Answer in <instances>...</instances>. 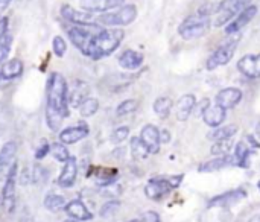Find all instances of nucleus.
<instances>
[{
    "label": "nucleus",
    "instance_id": "42",
    "mask_svg": "<svg viewBox=\"0 0 260 222\" xmlns=\"http://www.w3.org/2000/svg\"><path fill=\"white\" fill-rule=\"evenodd\" d=\"M8 30V17H2L0 18V38L6 34Z\"/></svg>",
    "mask_w": 260,
    "mask_h": 222
},
{
    "label": "nucleus",
    "instance_id": "47",
    "mask_svg": "<svg viewBox=\"0 0 260 222\" xmlns=\"http://www.w3.org/2000/svg\"><path fill=\"white\" fill-rule=\"evenodd\" d=\"M128 222H140V219H134V221H128Z\"/></svg>",
    "mask_w": 260,
    "mask_h": 222
},
{
    "label": "nucleus",
    "instance_id": "28",
    "mask_svg": "<svg viewBox=\"0 0 260 222\" xmlns=\"http://www.w3.org/2000/svg\"><path fill=\"white\" fill-rule=\"evenodd\" d=\"M43 203H44V207L47 210H50V212H59V210L66 209V200H64V197L56 195L53 192L47 194L44 197V201Z\"/></svg>",
    "mask_w": 260,
    "mask_h": 222
},
{
    "label": "nucleus",
    "instance_id": "15",
    "mask_svg": "<svg viewBox=\"0 0 260 222\" xmlns=\"http://www.w3.org/2000/svg\"><path fill=\"white\" fill-rule=\"evenodd\" d=\"M227 110L222 108L221 105L215 104V105H207L203 111V120L206 122V125L212 126V128H218L224 123L225 117H227Z\"/></svg>",
    "mask_w": 260,
    "mask_h": 222
},
{
    "label": "nucleus",
    "instance_id": "38",
    "mask_svg": "<svg viewBox=\"0 0 260 222\" xmlns=\"http://www.w3.org/2000/svg\"><path fill=\"white\" fill-rule=\"evenodd\" d=\"M53 52H55V55L56 56H64V53H66V50H67V44H66V41L61 38V37H55L53 38Z\"/></svg>",
    "mask_w": 260,
    "mask_h": 222
},
{
    "label": "nucleus",
    "instance_id": "21",
    "mask_svg": "<svg viewBox=\"0 0 260 222\" xmlns=\"http://www.w3.org/2000/svg\"><path fill=\"white\" fill-rule=\"evenodd\" d=\"M64 210L67 212V215H69L70 218L78 219V221H90V219L93 218L91 212H90V210L87 209V206H85L82 201H79V200H75V201L66 204V209H64Z\"/></svg>",
    "mask_w": 260,
    "mask_h": 222
},
{
    "label": "nucleus",
    "instance_id": "25",
    "mask_svg": "<svg viewBox=\"0 0 260 222\" xmlns=\"http://www.w3.org/2000/svg\"><path fill=\"white\" fill-rule=\"evenodd\" d=\"M238 133V126L236 125H224V126H218L215 131H212L207 137L213 142H219V140H229L232 139L235 134Z\"/></svg>",
    "mask_w": 260,
    "mask_h": 222
},
{
    "label": "nucleus",
    "instance_id": "2",
    "mask_svg": "<svg viewBox=\"0 0 260 222\" xmlns=\"http://www.w3.org/2000/svg\"><path fill=\"white\" fill-rule=\"evenodd\" d=\"M125 37V30L114 27V29H101L91 40L88 56L93 59H101L111 55L122 43Z\"/></svg>",
    "mask_w": 260,
    "mask_h": 222
},
{
    "label": "nucleus",
    "instance_id": "27",
    "mask_svg": "<svg viewBox=\"0 0 260 222\" xmlns=\"http://www.w3.org/2000/svg\"><path fill=\"white\" fill-rule=\"evenodd\" d=\"M245 197V192L244 191H236V192H229V194H224V195H219L216 198H213L210 201V206H218V207H224V206H229L235 201H239L241 198Z\"/></svg>",
    "mask_w": 260,
    "mask_h": 222
},
{
    "label": "nucleus",
    "instance_id": "34",
    "mask_svg": "<svg viewBox=\"0 0 260 222\" xmlns=\"http://www.w3.org/2000/svg\"><path fill=\"white\" fill-rule=\"evenodd\" d=\"M230 140H232V139L216 142V143L213 145V148H212V154H213V155H227L229 151L232 149V142H230Z\"/></svg>",
    "mask_w": 260,
    "mask_h": 222
},
{
    "label": "nucleus",
    "instance_id": "31",
    "mask_svg": "<svg viewBox=\"0 0 260 222\" xmlns=\"http://www.w3.org/2000/svg\"><path fill=\"white\" fill-rule=\"evenodd\" d=\"M137 108H139V101H136V99H126V101H123V102L117 107L116 114H117V116H126V114L134 113Z\"/></svg>",
    "mask_w": 260,
    "mask_h": 222
},
{
    "label": "nucleus",
    "instance_id": "3",
    "mask_svg": "<svg viewBox=\"0 0 260 222\" xmlns=\"http://www.w3.org/2000/svg\"><path fill=\"white\" fill-rule=\"evenodd\" d=\"M212 27V20H210V15L209 14H204L201 11H198L197 14H192L189 15L178 27V32L180 35L187 40V41H192V40H198V38H203Z\"/></svg>",
    "mask_w": 260,
    "mask_h": 222
},
{
    "label": "nucleus",
    "instance_id": "24",
    "mask_svg": "<svg viewBox=\"0 0 260 222\" xmlns=\"http://www.w3.org/2000/svg\"><path fill=\"white\" fill-rule=\"evenodd\" d=\"M23 62L18 59V58H14L11 61H6L2 69H0V76L3 79H14V78H18L21 76L23 73Z\"/></svg>",
    "mask_w": 260,
    "mask_h": 222
},
{
    "label": "nucleus",
    "instance_id": "32",
    "mask_svg": "<svg viewBox=\"0 0 260 222\" xmlns=\"http://www.w3.org/2000/svg\"><path fill=\"white\" fill-rule=\"evenodd\" d=\"M50 152H52L53 158H55L56 162H61V163H66V162L70 158V154H69L67 148H66L64 145H61V143H55V145H52Z\"/></svg>",
    "mask_w": 260,
    "mask_h": 222
},
{
    "label": "nucleus",
    "instance_id": "36",
    "mask_svg": "<svg viewBox=\"0 0 260 222\" xmlns=\"http://www.w3.org/2000/svg\"><path fill=\"white\" fill-rule=\"evenodd\" d=\"M119 209H120V203H119V201H108L107 204L102 206V209H101V216H102V218H108V216L114 215Z\"/></svg>",
    "mask_w": 260,
    "mask_h": 222
},
{
    "label": "nucleus",
    "instance_id": "16",
    "mask_svg": "<svg viewBox=\"0 0 260 222\" xmlns=\"http://www.w3.org/2000/svg\"><path fill=\"white\" fill-rule=\"evenodd\" d=\"M61 15L73 23V24H78V26H84V24H93V15L90 12H82V11H78L75 8H72L70 5H64L61 8Z\"/></svg>",
    "mask_w": 260,
    "mask_h": 222
},
{
    "label": "nucleus",
    "instance_id": "46",
    "mask_svg": "<svg viewBox=\"0 0 260 222\" xmlns=\"http://www.w3.org/2000/svg\"><path fill=\"white\" fill-rule=\"evenodd\" d=\"M64 222H84V221H78V219H73V218H72V219H67V221H64Z\"/></svg>",
    "mask_w": 260,
    "mask_h": 222
},
{
    "label": "nucleus",
    "instance_id": "26",
    "mask_svg": "<svg viewBox=\"0 0 260 222\" xmlns=\"http://www.w3.org/2000/svg\"><path fill=\"white\" fill-rule=\"evenodd\" d=\"M172 107H174V101L168 96H160L154 102V111L160 119H166L171 114Z\"/></svg>",
    "mask_w": 260,
    "mask_h": 222
},
{
    "label": "nucleus",
    "instance_id": "35",
    "mask_svg": "<svg viewBox=\"0 0 260 222\" xmlns=\"http://www.w3.org/2000/svg\"><path fill=\"white\" fill-rule=\"evenodd\" d=\"M248 154H250V148L244 143V142H239L236 145V149H235V158H236V163L241 162L244 163L247 158H248Z\"/></svg>",
    "mask_w": 260,
    "mask_h": 222
},
{
    "label": "nucleus",
    "instance_id": "37",
    "mask_svg": "<svg viewBox=\"0 0 260 222\" xmlns=\"http://www.w3.org/2000/svg\"><path fill=\"white\" fill-rule=\"evenodd\" d=\"M129 136V128L128 126H120L117 130H114V133L111 134V142L113 143H122L126 140V137Z\"/></svg>",
    "mask_w": 260,
    "mask_h": 222
},
{
    "label": "nucleus",
    "instance_id": "43",
    "mask_svg": "<svg viewBox=\"0 0 260 222\" xmlns=\"http://www.w3.org/2000/svg\"><path fill=\"white\" fill-rule=\"evenodd\" d=\"M160 140H161V143H168V142L171 140V134H169L168 130L160 131Z\"/></svg>",
    "mask_w": 260,
    "mask_h": 222
},
{
    "label": "nucleus",
    "instance_id": "39",
    "mask_svg": "<svg viewBox=\"0 0 260 222\" xmlns=\"http://www.w3.org/2000/svg\"><path fill=\"white\" fill-rule=\"evenodd\" d=\"M139 219H140V222H160V216L155 212H146Z\"/></svg>",
    "mask_w": 260,
    "mask_h": 222
},
{
    "label": "nucleus",
    "instance_id": "18",
    "mask_svg": "<svg viewBox=\"0 0 260 222\" xmlns=\"http://www.w3.org/2000/svg\"><path fill=\"white\" fill-rule=\"evenodd\" d=\"M123 3L125 0H81V6L88 12H107Z\"/></svg>",
    "mask_w": 260,
    "mask_h": 222
},
{
    "label": "nucleus",
    "instance_id": "23",
    "mask_svg": "<svg viewBox=\"0 0 260 222\" xmlns=\"http://www.w3.org/2000/svg\"><path fill=\"white\" fill-rule=\"evenodd\" d=\"M236 163V158L235 157H230L229 154L227 155H219L218 158H212L206 163H203L200 166V172H215V171H221L222 168H227L230 165H235Z\"/></svg>",
    "mask_w": 260,
    "mask_h": 222
},
{
    "label": "nucleus",
    "instance_id": "41",
    "mask_svg": "<svg viewBox=\"0 0 260 222\" xmlns=\"http://www.w3.org/2000/svg\"><path fill=\"white\" fill-rule=\"evenodd\" d=\"M9 55V43H0V64L8 58Z\"/></svg>",
    "mask_w": 260,
    "mask_h": 222
},
{
    "label": "nucleus",
    "instance_id": "6",
    "mask_svg": "<svg viewBox=\"0 0 260 222\" xmlns=\"http://www.w3.org/2000/svg\"><path fill=\"white\" fill-rule=\"evenodd\" d=\"M137 18V6L125 5L116 12H108L99 17V21L107 26H128Z\"/></svg>",
    "mask_w": 260,
    "mask_h": 222
},
{
    "label": "nucleus",
    "instance_id": "1",
    "mask_svg": "<svg viewBox=\"0 0 260 222\" xmlns=\"http://www.w3.org/2000/svg\"><path fill=\"white\" fill-rule=\"evenodd\" d=\"M47 105H46V122L52 131H58L62 119L69 114L67 110V84L62 75L52 73L47 79Z\"/></svg>",
    "mask_w": 260,
    "mask_h": 222
},
{
    "label": "nucleus",
    "instance_id": "12",
    "mask_svg": "<svg viewBox=\"0 0 260 222\" xmlns=\"http://www.w3.org/2000/svg\"><path fill=\"white\" fill-rule=\"evenodd\" d=\"M241 101H242V91H241V88H238V87H227V88H222V90L216 94V99H215V102H216L218 105H221L222 108H225V110L235 108Z\"/></svg>",
    "mask_w": 260,
    "mask_h": 222
},
{
    "label": "nucleus",
    "instance_id": "5",
    "mask_svg": "<svg viewBox=\"0 0 260 222\" xmlns=\"http://www.w3.org/2000/svg\"><path fill=\"white\" fill-rule=\"evenodd\" d=\"M239 40L238 38H232L225 43H222L207 59V69L209 70H215L218 67H222L225 64H229L232 61V58L235 56V52L238 49Z\"/></svg>",
    "mask_w": 260,
    "mask_h": 222
},
{
    "label": "nucleus",
    "instance_id": "30",
    "mask_svg": "<svg viewBox=\"0 0 260 222\" xmlns=\"http://www.w3.org/2000/svg\"><path fill=\"white\" fill-rule=\"evenodd\" d=\"M99 110V101L94 98H87L81 105H79V111L82 117H90L93 116L96 111Z\"/></svg>",
    "mask_w": 260,
    "mask_h": 222
},
{
    "label": "nucleus",
    "instance_id": "45",
    "mask_svg": "<svg viewBox=\"0 0 260 222\" xmlns=\"http://www.w3.org/2000/svg\"><path fill=\"white\" fill-rule=\"evenodd\" d=\"M256 134H257V137L260 139V123L257 125V128H256Z\"/></svg>",
    "mask_w": 260,
    "mask_h": 222
},
{
    "label": "nucleus",
    "instance_id": "10",
    "mask_svg": "<svg viewBox=\"0 0 260 222\" xmlns=\"http://www.w3.org/2000/svg\"><path fill=\"white\" fill-rule=\"evenodd\" d=\"M238 70L251 79L260 78V53H250L238 61Z\"/></svg>",
    "mask_w": 260,
    "mask_h": 222
},
{
    "label": "nucleus",
    "instance_id": "20",
    "mask_svg": "<svg viewBox=\"0 0 260 222\" xmlns=\"http://www.w3.org/2000/svg\"><path fill=\"white\" fill-rule=\"evenodd\" d=\"M143 59H145V56L142 52L128 49L119 56V64L125 70H137L143 64Z\"/></svg>",
    "mask_w": 260,
    "mask_h": 222
},
{
    "label": "nucleus",
    "instance_id": "13",
    "mask_svg": "<svg viewBox=\"0 0 260 222\" xmlns=\"http://www.w3.org/2000/svg\"><path fill=\"white\" fill-rule=\"evenodd\" d=\"M172 189H174V184H172L171 180H166V178H154V180H149V183L146 184L145 194L151 200H158L163 195L169 194Z\"/></svg>",
    "mask_w": 260,
    "mask_h": 222
},
{
    "label": "nucleus",
    "instance_id": "7",
    "mask_svg": "<svg viewBox=\"0 0 260 222\" xmlns=\"http://www.w3.org/2000/svg\"><path fill=\"white\" fill-rule=\"evenodd\" d=\"M93 24H84V26H76V27H72L69 30V37L72 40V43L84 53L88 56V49H90V44H91V40L96 34H91L90 32V27ZM99 32V30H98Z\"/></svg>",
    "mask_w": 260,
    "mask_h": 222
},
{
    "label": "nucleus",
    "instance_id": "40",
    "mask_svg": "<svg viewBox=\"0 0 260 222\" xmlns=\"http://www.w3.org/2000/svg\"><path fill=\"white\" fill-rule=\"evenodd\" d=\"M49 151H50V146H49L47 143L41 145V146L35 151V158H37V160H43V158L49 154Z\"/></svg>",
    "mask_w": 260,
    "mask_h": 222
},
{
    "label": "nucleus",
    "instance_id": "22",
    "mask_svg": "<svg viewBox=\"0 0 260 222\" xmlns=\"http://www.w3.org/2000/svg\"><path fill=\"white\" fill-rule=\"evenodd\" d=\"M17 152V143L15 142H6L0 149V178L5 171H9L11 163H14V157Z\"/></svg>",
    "mask_w": 260,
    "mask_h": 222
},
{
    "label": "nucleus",
    "instance_id": "44",
    "mask_svg": "<svg viewBox=\"0 0 260 222\" xmlns=\"http://www.w3.org/2000/svg\"><path fill=\"white\" fill-rule=\"evenodd\" d=\"M250 222H260V215H257V216H254V218H253V219H251V221Z\"/></svg>",
    "mask_w": 260,
    "mask_h": 222
},
{
    "label": "nucleus",
    "instance_id": "17",
    "mask_svg": "<svg viewBox=\"0 0 260 222\" xmlns=\"http://www.w3.org/2000/svg\"><path fill=\"white\" fill-rule=\"evenodd\" d=\"M76 175H78V165H76V160L73 157H70L66 162V165L62 168V172L58 177V186L64 187V189L72 187L75 184Z\"/></svg>",
    "mask_w": 260,
    "mask_h": 222
},
{
    "label": "nucleus",
    "instance_id": "4",
    "mask_svg": "<svg viewBox=\"0 0 260 222\" xmlns=\"http://www.w3.org/2000/svg\"><path fill=\"white\" fill-rule=\"evenodd\" d=\"M253 0H222L218 8H216V20H215V26H222L227 24L232 18H235L242 9H245L247 6H250Z\"/></svg>",
    "mask_w": 260,
    "mask_h": 222
},
{
    "label": "nucleus",
    "instance_id": "9",
    "mask_svg": "<svg viewBox=\"0 0 260 222\" xmlns=\"http://www.w3.org/2000/svg\"><path fill=\"white\" fill-rule=\"evenodd\" d=\"M257 11H259V8L256 6V5H250V6H247L245 9H242L238 15H236V18L225 27V34H229V35H232V34H238L239 30H242L245 26H248V23H251V20L257 15Z\"/></svg>",
    "mask_w": 260,
    "mask_h": 222
},
{
    "label": "nucleus",
    "instance_id": "29",
    "mask_svg": "<svg viewBox=\"0 0 260 222\" xmlns=\"http://www.w3.org/2000/svg\"><path fill=\"white\" fill-rule=\"evenodd\" d=\"M131 154L136 160H143L149 155V151L143 145L140 137H133L131 139Z\"/></svg>",
    "mask_w": 260,
    "mask_h": 222
},
{
    "label": "nucleus",
    "instance_id": "33",
    "mask_svg": "<svg viewBox=\"0 0 260 222\" xmlns=\"http://www.w3.org/2000/svg\"><path fill=\"white\" fill-rule=\"evenodd\" d=\"M87 90L84 88H73V91L69 96V102L72 104V107H79L87 98Z\"/></svg>",
    "mask_w": 260,
    "mask_h": 222
},
{
    "label": "nucleus",
    "instance_id": "8",
    "mask_svg": "<svg viewBox=\"0 0 260 222\" xmlns=\"http://www.w3.org/2000/svg\"><path fill=\"white\" fill-rule=\"evenodd\" d=\"M15 186H17V163H12L9 171H8L6 181H5L3 192H2V203H3V207H6L8 212H11L12 207H14Z\"/></svg>",
    "mask_w": 260,
    "mask_h": 222
},
{
    "label": "nucleus",
    "instance_id": "14",
    "mask_svg": "<svg viewBox=\"0 0 260 222\" xmlns=\"http://www.w3.org/2000/svg\"><path fill=\"white\" fill-rule=\"evenodd\" d=\"M88 136L87 123H79L76 126H69L59 133V142L64 145H73Z\"/></svg>",
    "mask_w": 260,
    "mask_h": 222
},
{
    "label": "nucleus",
    "instance_id": "19",
    "mask_svg": "<svg viewBox=\"0 0 260 222\" xmlns=\"http://www.w3.org/2000/svg\"><path fill=\"white\" fill-rule=\"evenodd\" d=\"M197 105V99L193 94H184L181 96L177 104H175V114H177V119L184 122L189 119V116L192 114L193 108Z\"/></svg>",
    "mask_w": 260,
    "mask_h": 222
},
{
    "label": "nucleus",
    "instance_id": "11",
    "mask_svg": "<svg viewBox=\"0 0 260 222\" xmlns=\"http://www.w3.org/2000/svg\"><path fill=\"white\" fill-rule=\"evenodd\" d=\"M140 139L149 151V154H157L160 151V131L155 125H145L140 131Z\"/></svg>",
    "mask_w": 260,
    "mask_h": 222
}]
</instances>
